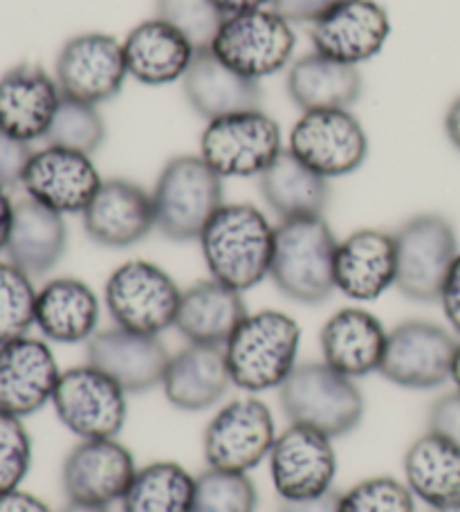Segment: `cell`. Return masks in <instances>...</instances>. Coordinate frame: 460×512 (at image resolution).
Listing matches in <instances>:
<instances>
[{"label":"cell","instance_id":"obj_12","mask_svg":"<svg viewBox=\"0 0 460 512\" xmlns=\"http://www.w3.org/2000/svg\"><path fill=\"white\" fill-rule=\"evenodd\" d=\"M458 342L447 328L425 319L402 322L389 331L380 373L402 389H436L452 380Z\"/></svg>","mask_w":460,"mask_h":512},{"label":"cell","instance_id":"obj_41","mask_svg":"<svg viewBox=\"0 0 460 512\" xmlns=\"http://www.w3.org/2000/svg\"><path fill=\"white\" fill-rule=\"evenodd\" d=\"M32 146L14 140L0 128V189L21 185L27 162L32 158Z\"/></svg>","mask_w":460,"mask_h":512},{"label":"cell","instance_id":"obj_43","mask_svg":"<svg viewBox=\"0 0 460 512\" xmlns=\"http://www.w3.org/2000/svg\"><path fill=\"white\" fill-rule=\"evenodd\" d=\"M342 0H272V9L288 23H315Z\"/></svg>","mask_w":460,"mask_h":512},{"label":"cell","instance_id":"obj_44","mask_svg":"<svg viewBox=\"0 0 460 512\" xmlns=\"http://www.w3.org/2000/svg\"><path fill=\"white\" fill-rule=\"evenodd\" d=\"M438 301L443 306V313L449 326H452V331L460 335V254L456 256L452 270L447 274Z\"/></svg>","mask_w":460,"mask_h":512},{"label":"cell","instance_id":"obj_6","mask_svg":"<svg viewBox=\"0 0 460 512\" xmlns=\"http://www.w3.org/2000/svg\"><path fill=\"white\" fill-rule=\"evenodd\" d=\"M395 241V288L418 304H434L460 254L454 223L443 214L409 218Z\"/></svg>","mask_w":460,"mask_h":512},{"label":"cell","instance_id":"obj_38","mask_svg":"<svg viewBox=\"0 0 460 512\" xmlns=\"http://www.w3.org/2000/svg\"><path fill=\"white\" fill-rule=\"evenodd\" d=\"M155 12V18L176 27L196 52L211 50L225 21L223 12L211 0H155Z\"/></svg>","mask_w":460,"mask_h":512},{"label":"cell","instance_id":"obj_45","mask_svg":"<svg viewBox=\"0 0 460 512\" xmlns=\"http://www.w3.org/2000/svg\"><path fill=\"white\" fill-rule=\"evenodd\" d=\"M339 504H342V492L330 488L324 495L310 497V499H297L288 501L281 499L279 512H339Z\"/></svg>","mask_w":460,"mask_h":512},{"label":"cell","instance_id":"obj_35","mask_svg":"<svg viewBox=\"0 0 460 512\" xmlns=\"http://www.w3.org/2000/svg\"><path fill=\"white\" fill-rule=\"evenodd\" d=\"M45 142H48V146L92 155L106 142L104 117H101L97 106L61 97V104L48 128V135H45Z\"/></svg>","mask_w":460,"mask_h":512},{"label":"cell","instance_id":"obj_5","mask_svg":"<svg viewBox=\"0 0 460 512\" xmlns=\"http://www.w3.org/2000/svg\"><path fill=\"white\" fill-rule=\"evenodd\" d=\"M283 414L290 425H303L328 438L351 434L364 416V396L353 378L326 362L297 364L279 387Z\"/></svg>","mask_w":460,"mask_h":512},{"label":"cell","instance_id":"obj_10","mask_svg":"<svg viewBox=\"0 0 460 512\" xmlns=\"http://www.w3.org/2000/svg\"><path fill=\"white\" fill-rule=\"evenodd\" d=\"M52 407L63 427L81 441L117 438L128 418L126 391L92 364L61 373Z\"/></svg>","mask_w":460,"mask_h":512},{"label":"cell","instance_id":"obj_13","mask_svg":"<svg viewBox=\"0 0 460 512\" xmlns=\"http://www.w3.org/2000/svg\"><path fill=\"white\" fill-rule=\"evenodd\" d=\"M290 151L326 180L344 178L364 164L368 137L360 120L346 108L310 111L292 126Z\"/></svg>","mask_w":460,"mask_h":512},{"label":"cell","instance_id":"obj_32","mask_svg":"<svg viewBox=\"0 0 460 512\" xmlns=\"http://www.w3.org/2000/svg\"><path fill=\"white\" fill-rule=\"evenodd\" d=\"M263 200L281 221L324 216L328 180L303 164L290 149H283L259 176Z\"/></svg>","mask_w":460,"mask_h":512},{"label":"cell","instance_id":"obj_46","mask_svg":"<svg viewBox=\"0 0 460 512\" xmlns=\"http://www.w3.org/2000/svg\"><path fill=\"white\" fill-rule=\"evenodd\" d=\"M0 512H52L48 504H43L39 497L23 490H12L0 495Z\"/></svg>","mask_w":460,"mask_h":512},{"label":"cell","instance_id":"obj_30","mask_svg":"<svg viewBox=\"0 0 460 512\" xmlns=\"http://www.w3.org/2000/svg\"><path fill=\"white\" fill-rule=\"evenodd\" d=\"M101 306L88 283L61 277L45 283L36 295L34 326L57 344L88 342L97 333Z\"/></svg>","mask_w":460,"mask_h":512},{"label":"cell","instance_id":"obj_14","mask_svg":"<svg viewBox=\"0 0 460 512\" xmlns=\"http://www.w3.org/2000/svg\"><path fill=\"white\" fill-rule=\"evenodd\" d=\"M126 77L124 43L101 32L72 36L54 63V79L61 95L92 106L122 93Z\"/></svg>","mask_w":460,"mask_h":512},{"label":"cell","instance_id":"obj_34","mask_svg":"<svg viewBox=\"0 0 460 512\" xmlns=\"http://www.w3.org/2000/svg\"><path fill=\"white\" fill-rule=\"evenodd\" d=\"M196 477L173 461L137 468L122 497V512H193Z\"/></svg>","mask_w":460,"mask_h":512},{"label":"cell","instance_id":"obj_15","mask_svg":"<svg viewBox=\"0 0 460 512\" xmlns=\"http://www.w3.org/2000/svg\"><path fill=\"white\" fill-rule=\"evenodd\" d=\"M268 459L274 490L281 499H310L333 488L337 474L333 438L317 429L290 425L276 436Z\"/></svg>","mask_w":460,"mask_h":512},{"label":"cell","instance_id":"obj_33","mask_svg":"<svg viewBox=\"0 0 460 512\" xmlns=\"http://www.w3.org/2000/svg\"><path fill=\"white\" fill-rule=\"evenodd\" d=\"M288 95L303 113L351 108L362 95V75L357 66L333 61L312 52L288 72Z\"/></svg>","mask_w":460,"mask_h":512},{"label":"cell","instance_id":"obj_36","mask_svg":"<svg viewBox=\"0 0 460 512\" xmlns=\"http://www.w3.org/2000/svg\"><path fill=\"white\" fill-rule=\"evenodd\" d=\"M36 295L32 277L14 263L0 261V346L30 333L36 322Z\"/></svg>","mask_w":460,"mask_h":512},{"label":"cell","instance_id":"obj_49","mask_svg":"<svg viewBox=\"0 0 460 512\" xmlns=\"http://www.w3.org/2000/svg\"><path fill=\"white\" fill-rule=\"evenodd\" d=\"M445 133L456 149L460 151V97H456L445 115Z\"/></svg>","mask_w":460,"mask_h":512},{"label":"cell","instance_id":"obj_37","mask_svg":"<svg viewBox=\"0 0 460 512\" xmlns=\"http://www.w3.org/2000/svg\"><path fill=\"white\" fill-rule=\"evenodd\" d=\"M259 495L247 472L207 468L196 477L193 512H254Z\"/></svg>","mask_w":460,"mask_h":512},{"label":"cell","instance_id":"obj_4","mask_svg":"<svg viewBox=\"0 0 460 512\" xmlns=\"http://www.w3.org/2000/svg\"><path fill=\"white\" fill-rule=\"evenodd\" d=\"M155 230L176 243L198 241L223 207V178L200 158L180 155L167 162L153 189Z\"/></svg>","mask_w":460,"mask_h":512},{"label":"cell","instance_id":"obj_50","mask_svg":"<svg viewBox=\"0 0 460 512\" xmlns=\"http://www.w3.org/2000/svg\"><path fill=\"white\" fill-rule=\"evenodd\" d=\"M61 512H108V508H104V506H86V504H70L63 508Z\"/></svg>","mask_w":460,"mask_h":512},{"label":"cell","instance_id":"obj_2","mask_svg":"<svg viewBox=\"0 0 460 512\" xmlns=\"http://www.w3.org/2000/svg\"><path fill=\"white\" fill-rule=\"evenodd\" d=\"M337 245L324 216L281 221L270 268L274 286L297 304H324L335 292Z\"/></svg>","mask_w":460,"mask_h":512},{"label":"cell","instance_id":"obj_52","mask_svg":"<svg viewBox=\"0 0 460 512\" xmlns=\"http://www.w3.org/2000/svg\"><path fill=\"white\" fill-rule=\"evenodd\" d=\"M431 512H460V506H456V508H449V510H431Z\"/></svg>","mask_w":460,"mask_h":512},{"label":"cell","instance_id":"obj_27","mask_svg":"<svg viewBox=\"0 0 460 512\" xmlns=\"http://www.w3.org/2000/svg\"><path fill=\"white\" fill-rule=\"evenodd\" d=\"M243 292L216 279L198 281L182 292L176 328L189 344L223 346L247 317Z\"/></svg>","mask_w":460,"mask_h":512},{"label":"cell","instance_id":"obj_42","mask_svg":"<svg viewBox=\"0 0 460 512\" xmlns=\"http://www.w3.org/2000/svg\"><path fill=\"white\" fill-rule=\"evenodd\" d=\"M429 432L447 438L460 450V391L438 398L429 409Z\"/></svg>","mask_w":460,"mask_h":512},{"label":"cell","instance_id":"obj_40","mask_svg":"<svg viewBox=\"0 0 460 512\" xmlns=\"http://www.w3.org/2000/svg\"><path fill=\"white\" fill-rule=\"evenodd\" d=\"M32 465V438L23 420L0 411V495L18 490Z\"/></svg>","mask_w":460,"mask_h":512},{"label":"cell","instance_id":"obj_47","mask_svg":"<svg viewBox=\"0 0 460 512\" xmlns=\"http://www.w3.org/2000/svg\"><path fill=\"white\" fill-rule=\"evenodd\" d=\"M223 16H236L256 12V9H265V5H272V0H211Z\"/></svg>","mask_w":460,"mask_h":512},{"label":"cell","instance_id":"obj_21","mask_svg":"<svg viewBox=\"0 0 460 512\" xmlns=\"http://www.w3.org/2000/svg\"><path fill=\"white\" fill-rule=\"evenodd\" d=\"M86 355L88 364L106 373L126 393H144L162 387L171 362L160 337L131 333L119 326L92 335Z\"/></svg>","mask_w":460,"mask_h":512},{"label":"cell","instance_id":"obj_7","mask_svg":"<svg viewBox=\"0 0 460 512\" xmlns=\"http://www.w3.org/2000/svg\"><path fill=\"white\" fill-rule=\"evenodd\" d=\"M104 299L115 326L160 337L167 328L176 326L182 290L160 265L135 259L110 274Z\"/></svg>","mask_w":460,"mask_h":512},{"label":"cell","instance_id":"obj_1","mask_svg":"<svg viewBox=\"0 0 460 512\" xmlns=\"http://www.w3.org/2000/svg\"><path fill=\"white\" fill-rule=\"evenodd\" d=\"M274 232L268 216L247 203L223 205L200 234L211 279L238 292L270 277Z\"/></svg>","mask_w":460,"mask_h":512},{"label":"cell","instance_id":"obj_9","mask_svg":"<svg viewBox=\"0 0 460 512\" xmlns=\"http://www.w3.org/2000/svg\"><path fill=\"white\" fill-rule=\"evenodd\" d=\"M297 45L290 23L274 9L227 16L211 50L241 75L263 79L288 66Z\"/></svg>","mask_w":460,"mask_h":512},{"label":"cell","instance_id":"obj_20","mask_svg":"<svg viewBox=\"0 0 460 512\" xmlns=\"http://www.w3.org/2000/svg\"><path fill=\"white\" fill-rule=\"evenodd\" d=\"M81 216L90 241L108 250L133 248L155 230L153 196L124 178L101 182Z\"/></svg>","mask_w":460,"mask_h":512},{"label":"cell","instance_id":"obj_24","mask_svg":"<svg viewBox=\"0 0 460 512\" xmlns=\"http://www.w3.org/2000/svg\"><path fill=\"white\" fill-rule=\"evenodd\" d=\"M386 337L380 319L362 308H344L321 328V362L348 378H364L380 371Z\"/></svg>","mask_w":460,"mask_h":512},{"label":"cell","instance_id":"obj_31","mask_svg":"<svg viewBox=\"0 0 460 512\" xmlns=\"http://www.w3.org/2000/svg\"><path fill=\"white\" fill-rule=\"evenodd\" d=\"M404 477L413 497L431 510L460 506V450L447 438L420 436L404 454Z\"/></svg>","mask_w":460,"mask_h":512},{"label":"cell","instance_id":"obj_39","mask_svg":"<svg viewBox=\"0 0 460 512\" xmlns=\"http://www.w3.org/2000/svg\"><path fill=\"white\" fill-rule=\"evenodd\" d=\"M339 512H416V497L407 483L393 477H371L342 492Z\"/></svg>","mask_w":460,"mask_h":512},{"label":"cell","instance_id":"obj_3","mask_svg":"<svg viewBox=\"0 0 460 512\" xmlns=\"http://www.w3.org/2000/svg\"><path fill=\"white\" fill-rule=\"evenodd\" d=\"M301 328L281 310L247 313L223 346L232 384L247 393L279 389L297 369Z\"/></svg>","mask_w":460,"mask_h":512},{"label":"cell","instance_id":"obj_19","mask_svg":"<svg viewBox=\"0 0 460 512\" xmlns=\"http://www.w3.org/2000/svg\"><path fill=\"white\" fill-rule=\"evenodd\" d=\"M61 378L57 358L36 337H18L0 346V411L16 418L32 416L52 402Z\"/></svg>","mask_w":460,"mask_h":512},{"label":"cell","instance_id":"obj_18","mask_svg":"<svg viewBox=\"0 0 460 512\" xmlns=\"http://www.w3.org/2000/svg\"><path fill=\"white\" fill-rule=\"evenodd\" d=\"M389 34V16L375 0H342L310 23L315 52L346 66L377 57Z\"/></svg>","mask_w":460,"mask_h":512},{"label":"cell","instance_id":"obj_23","mask_svg":"<svg viewBox=\"0 0 460 512\" xmlns=\"http://www.w3.org/2000/svg\"><path fill=\"white\" fill-rule=\"evenodd\" d=\"M182 86L189 106L207 122L259 111L263 99L259 81L225 66L214 50L196 52L187 75L182 77Z\"/></svg>","mask_w":460,"mask_h":512},{"label":"cell","instance_id":"obj_11","mask_svg":"<svg viewBox=\"0 0 460 512\" xmlns=\"http://www.w3.org/2000/svg\"><path fill=\"white\" fill-rule=\"evenodd\" d=\"M276 441L270 407L259 398L227 402L211 418L202 438L207 468L250 472L268 459Z\"/></svg>","mask_w":460,"mask_h":512},{"label":"cell","instance_id":"obj_51","mask_svg":"<svg viewBox=\"0 0 460 512\" xmlns=\"http://www.w3.org/2000/svg\"><path fill=\"white\" fill-rule=\"evenodd\" d=\"M452 382L456 384V391H460V342L456 346V355L452 364Z\"/></svg>","mask_w":460,"mask_h":512},{"label":"cell","instance_id":"obj_29","mask_svg":"<svg viewBox=\"0 0 460 512\" xmlns=\"http://www.w3.org/2000/svg\"><path fill=\"white\" fill-rule=\"evenodd\" d=\"M232 387L225 351L218 346L189 344L164 373L162 389L173 407L182 411H202L214 407Z\"/></svg>","mask_w":460,"mask_h":512},{"label":"cell","instance_id":"obj_8","mask_svg":"<svg viewBox=\"0 0 460 512\" xmlns=\"http://www.w3.org/2000/svg\"><path fill=\"white\" fill-rule=\"evenodd\" d=\"M281 142L279 124L259 108L209 122L200 137V158L220 178H259L283 151Z\"/></svg>","mask_w":460,"mask_h":512},{"label":"cell","instance_id":"obj_22","mask_svg":"<svg viewBox=\"0 0 460 512\" xmlns=\"http://www.w3.org/2000/svg\"><path fill=\"white\" fill-rule=\"evenodd\" d=\"M57 79L30 63L9 68L0 77V128L14 140H45L61 104Z\"/></svg>","mask_w":460,"mask_h":512},{"label":"cell","instance_id":"obj_28","mask_svg":"<svg viewBox=\"0 0 460 512\" xmlns=\"http://www.w3.org/2000/svg\"><path fill=\"white\" fill-rule=\"evenodd\" d=\"M128 75L146 86H167L187 75L196 48L160 18L131 30L124 41Z\"/></svg>","mask_w":460,"mask_h":512},{"label":"cell","instance_id":"obj_17","mask_svg":"<svg viewBox=\"0 0 460 512\" xmlns=\"http://www.w3.org/2000/svg\"><path fill=\"white\" fill-rule=\"evenodd\" d=\"M101 176L90 155L45 146L27 162L21 185L27 198L59 214H84L101 187Z\"/></svg>","mask_w":460,"mask_h":512},{"label":"cell","instance_id":"obj_25","mask_svg":"<svg viewBox=\"0 0 460 512\" xmlns=\"http://www.w3.org/2000/svg\"><path fill=\"white\" fill-rule=\"evenodd\" d=\"M395 286V241L382 230H357L339 241L335 290L353 301H375Z\"/></svg>","mask_w":460,"mask_h":512},{"label":"cell","instance_id":"obj_16","mask_svg":"<svg viewBox=\"0 0 460 512\" xmlns=\"http://www.w3.org/2000/svg\"><path fill=\"white\" fill-rule=\"evenodd\" d=\"M137 472L131 450L117 438H92L72 447L61 481L72 504L104 506L122 501Z\"/></svg>","mask_w":460,"mask_h":512},{"label":"cell","instance_id":"obj_26","mask_svg":"<svg viewBox=\"0 0 460 512\" xmlns=\"http://www.w3.org/2000/svg\"><path fill=\"white\" fill-rule=\"evenodd\" d=\"M68 248V227L63 214L52 212L32 198L14 203L7 261L27 277L39 279L57 268Z\"/></svg>","mask_w":460,"mask_h":512},{"label":"cell","instance_id":"obj_48","mask_svg":"<svg viewBox=\"0 0 460 512\" xmlns=\"http://www.w3.org/2000/svg\"><path fill=\"white\" fill-rule=\"evenodd\" d=\"M12 221H14V203L12 198L5 194V189H0V254L7 250Z\"/></svg>","mask_w":460,"mask_h":512}]
</instances>
